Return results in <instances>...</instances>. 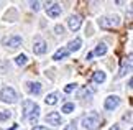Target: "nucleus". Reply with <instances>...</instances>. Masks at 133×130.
<instances>
[{"label": "nucleus", "instance_id": "25", "mask_svg": "<svg viewBox=\"0 0 133 130\" xmlns=\"http://www.w3.org/2000/svg\"><path fill=\"white\" fill-rule=\"evenodd\" d=\"M64 130H76V123H69V125L66 127Z\"/></svg>", "mask_w": 133, "mask_h": 130}, {"label": "nucleus", "instance_id": "7", "mask_svg": "<svg viewBox=\"0 0 133 130\" xmlns=\"http://www.w3.org/2000/svg\"><path fill=\"white\" fill-rule=\"evenodd\" d=\"M81 23H82V18H81L79 15H72V17H69V20H68V25L72 32L81 28Z\"/></svg>", "mask_w": 133, "mask_h": 130}, {"label": "nucleus", "instance_id": "28", "mask_svg": "<svg viewBox=\"0 0 133 130\" xmlns=\"http://www.w3.org/2000/svg\"><path fill=\"white\" fill-rule=\"evenodd\" d=\"M92 54H94V53H87V54H85V59H90V58H92Z\"/></svg>", "mask_w": 133, "mask_h": 130}, {"label": "nucleus", "instance_id": "29", "mask_svg": "<svg viewBox=\"0 0 133 130\" xmlns=\"http://www.w3.org/2000/svg\"><path fill=\"white\" fill-rule=\"evenodd\" d=\"M110 130H120V127H118V125H114V127H112Z\"/></svg>", "mask_w": 133, "mask_h": 130}, {"label": "nucleus", "instance_id": "14", "mask_svg": "<svg viewBox=\"0 0 133 130\" xmlns=\"http://www.w3.org/2000/svg\"><path fill=\"white\" fill-rule=\"evenodd\" d=\"M81 45H82V40H81V38H76V40H72L69 43V49L68 51H77L81 48Z\"/></svg>", "mask_w": 133, "mask_h": 130}, {"label": "nucleus", "instance_id": "26", "mask_svg": "<svg viewBox=\"0 0 133 130\" xmlns=\"http://www.w3.org/2000/svg\"><path fill=\"white\" fill-rule=\"evenodd\" d=\"M33 130H48L46 127H41V125H38V127H33Z\"/></svg>", "mask_w": 133, "mask_h": 130}, {"label": "nucleus", "instance_id": "30", "mask_svg": "<svg viewBox=\"0 0 133 130\" xmlns=\"http://www.w3.org/2000/svg\"><path fill=\"white\" fill-rule=\"evenodd\" d=\"M15 128H17V123H13V125H12V127H10L8 130H15Z\"/></svg>", "mask_w": 133, "mask_h": 130}, {"label": "nucleus", "instance_id": "15", "mask_svg": "<svg viewBox=\"0 0 133 130\" xmlns=\"http://www.w3.org/2000/svg\"><path fill=\"white\" fill-rule=\"evenodd\" d=\"M68 53H69L68 49L61 48V49H58V51H56V53H54V56H53V59H54V61H59V59H63V58H66V56H68Z\"/></svg>", "mask_w": 133, "mask_h": 130}, {"label": "nucleus", "instance_id": "23", "mask_svg": "<svg viewBox=\"0 0 133 130\" xmlns=\"http://www.w3.org/2000/svg\"><path fill=\"white\" fill-rule=\"evenodd\" d=\"M74 89H76V84H68V86L64 87V92H68V94H69V92H72Z\"/></svg>", "mask_w": 133, "mask_h": 130}, {"label": "nucleus", "instance_id": "10", "mask_svg": "<svg viewBox=\"0 0 133 130\" xmlns=\"http://www.w3.org/2000/svg\"><path fill=\"white\" fill-rule=\"evenodd\" d=\"M46 123H49V125H59L61 123V115L59 112H49L48 115H46Z\"/></svg>", "mask_w": 133, "mask_h": 130}, {"label": "nucleus", "instance_id": "20", "mask_svg": "<svg viewBox=\"0 0 133 130\" xmlns=\"http://www.w3.org/2000/svg\"><path fill=\"white\" fill-rule=\"evenodd\" d=\"M12 117V112H7V110H0V120H7V119Z\"/></svg>", "mask_w": 133, "mask_h": 130}, {"label": "nucleus", "instance_id": "17", "mask_svg": "<svg viewBox=\"0 0 133 130\" xmlns=\"http://www.w3.org/2000/svg\"><path fill=\"white\" fill-rule=\"evenodd\" d=\"M94 53H95L97 56H104V54L107 53V46H105V43H99V45H97Z\"/></svg>", "mask_w": 133, "mask_h": 130}, {"label": "nucleus", "instance_id": "5", "mask_svg": "<svg viewBox=\"0 0 133 130\" xmlns=\"http://www.w3.org/2000/svg\"><path fill=\"white\" fill-rule=\"evenodd\" d=\"M3 46H10V48H17V46L22 45V36L20 35H13V36H5L2 40Z\"/></svg>", "mask_w": 133, "mask_h": 130}, {"label": "nucleus", "instance_id": "1", "mask_svg": "<svg viewBox=\"0 0 133 130\" xmlns=\"http://www.w3.org/2000/svg\"><path fill=\"white\" fill-rule=\"evenodd\" d=\"M38 117H39V107L33 101H25L23 102V119H30V122L35 125Z\"/></svg>", "mask_w": 133, "mask_h": 130}, {"label": "nucleus", "instance_id": "12", "mask_svg": "<svg viewBox=\"0 0 133 130\" xmlns=\"http://www.w3.org/2000/svg\"><path fill=\"white\" fill-rule=\"evenodd\" d=\"M130 69H131V61H130V59H128V61H123V63H122V67H120L118 76H125L127 72H130Z\"/></svg>", "mask_w": 133, "mask_h": 130}, {"label": "nucleus", "instance_id": "11", "mask_svg": "<svg viewBox=\"0 0 133 130\" xmlns=\"http://www.w3.org/2000/svg\"><path fill=\"white\" fill-rule=\"evenodd\" d=\"M26 89H28L30 94L38 96L39 92H41V84H39V82H26Z\"/></svg>", "mask_w": 133, "mask_h": 130}, {"label": "nucleus", "instance_id": "24", "mask_svg": "<svg viewBox=\"0 0 133 130\" xmlns=\"http://www.w3.org/2000/svg\"><path fill=\"white\" fill-rule=\"evenodd\" d=\"M31 8L33 10H38L39 8V2H31Z\"/></svg>", "mask_w": 133, "mask_h": 130}, {"label": "nucleus", "instance_id": "9", "mask_svg": "<svg viewBox=\"0 0 133 130\" xmlns=\"http://www.w3.org/2000/svg\"><path fill=\"white\" fill-rule=\"evenodd\" d=\"M46 13H48V17H51V18L59 17V15H61V5H58V3H51L49 7H46Z\"/></svg>", "mask_w": 133, "mask_h": 130}, {"label": "nucleus", "instance_id": "21", "mask_svg": "<svg viewBox=\"0 0 133 130\" xmlns=\"http://www.w3.org/2000/svg\"><path fill=\"white\" fill-rule=\"evenodd\" d=\"M54 32H56V35H63L64 33V27H63V25H56Z\"/></svg>", "mask_w": 133, "mask_h": 130}, {"label": "nucleus", "instance_id": "3", "mask_svg": "<svg viewBox=\"0 0 133 130\" xmlns=\"http://www.w3.org/2000/svg\"><path fill=\"white\" fill-rule=\"evenodd\" d=\"M99 25L104 28H114V27H118L120 25V18L118 15H110V17H104L99 20Z\"/></svg>", "mask_w": 133, "mask_h": 130}, {"label": "nucleus", "instance_id": "18", "mask_svg": "<svg viewBox=\"0 0 133 130\" xmlns=\"http://www.w3.org/2000/svg\"><path fill=\"white\" fill-rule=\"evenodd\" d=\"M26 63H28L26 54H18V56H17V64H18V66H25Z\"/></svg>", "mask_w": 133, "mask_h": 130}, {"label": "nucleus", "instance_id": "27", "mask_svg": "<svg viewBox=\"0 0 133 130\" xmlns=\"http://www.w3.org/2000/svg\"><path fill=\"white\" fill-rule=\"evenodd\" d=\"M123 119H125V120H127V119L130 120V119H131V114H130V112H128V114H125V115H123Z\"/></svg>", "mask_w": 133, "mask_h": 130}, {"label": "nucleus", "instance_id": "4", "mask_svg": "<svg viewBox=\"0 0 133 130\" xmlns=\"http://www.w3.org/2000/svg\"><path fill=\"white\" fill-rule=\"evenodd\" d=\"M0 99L3 102H8V104H13L17 101V92H15L12 87H3L2 92H0Z\"/></svg>", "mask_w": 133, "mask_h": 130}, {"label": "nucleus", "instance_id": "8", "mask_svg": "<svg viewBox=\"0 0 133 130\" xmlns=\"http://www.w3.org/2000/svg\"><path fill=\"white\" fill-rule=\"evenodd\" d=\"M118 104H120V99L117 97V96H109V97L105 99V104H104V106H105L107 110H114Z\"/></svg>", "mask_w": 133, "mask_h": 130}, {"label": "nucleus", "instance_id": "19", "mask_svg": "<svg viewBox=\"0 0 133 130\" xmlns=\"http://www.w3.org/2000/svg\"><path fill=\"white\" fill-rule=\"evenodd\" d=\"M72 110H74V104L68 102V104H64V106H63V112L64 114H71Z\"/></svg>", "mask_w": 133, "mask_h": 130}, {"label": "nucleus", "instance_id": "6", "mask_svg": "<svg viewBox=\"0 0 133 130\" xmlns=\"http://www.w3.org/2000/svg\"><path fill=\"white\" fill-rule=\"evenodd\" d=\"M46 49H48V46H46L44 40L43 38H35V43H33L35 54H43V53H46Z\"/></svg>", "mask_w": 133, "mask_h": 130}, {"label": "nucleus", "instance_id": "16", "mask_svg": "<svg viewBox=\"0 0 133 130\" xmlns=\"http://www.w3.org/2000/svg\"><path fill=\"white\" fill-rule=\"evenodd\" d=\"M44 102L48 104V106H54V104L58 102V94H56V92L48 94V96H46V99H44Z\"/></svg>", "mask_w": 133, "mask_h": 130}, {"label": "nucleus", "instance_id": "22", "mask_svg": "<svg viewBox=\"0 0 133 130\" xmlns=\"http://www.w3.org/2000/svg\"><path fill=\"white\" fill-rule=\"evenodd\" d=\"M79 96H81V97H82V96H87V97H90V96H92V92L87 89V87H84V89L81 91V94H79Z\"/></svg>", "mask_w": 133, "mask_h": 130}, {"label": "nucleus", "instance_id": "13", "mask_svg": "<svg viewBox=\"0 0 133 130\" xmlns=\"http://www.w3.org/2000/svg\"><path fill=\"white\" fill-rule=\"evenodd\" d=\"M92 79H94V82H97V84H102V82L105 81V72L104 71H95Z\"/></svg>", "mask_w": 133, "mask_h": 130}, {"label": "nucleus", "instance_id": "2", "mask_svg": "<svg viewBox=\"0 0 133 130\" xmlns=\"http://www.w3.org/2000/svg\"><path fill=\"white\" fill-rule=\"evenodd\" d=\"M82 125H84V128H87V130H95L97 127L100 125V117H99V114L92 112V114H89V115H85V117L82 119Z\"/></svg>", "mask_w": 133, "mask_h": 130}]
</instances>
